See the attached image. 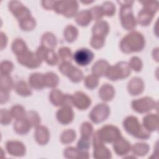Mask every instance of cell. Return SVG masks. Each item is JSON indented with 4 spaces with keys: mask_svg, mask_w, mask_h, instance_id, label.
I'll return each mask as SVG.
<instances>
[{
    "mask_svg": "<svg viewBox=\"0 0 159 159\" xmlns=\"http://www.w3.org/2000/svg\"><path fill=\"white\" fill-rule=\"evenodd\" d=\"M145 46V39L142 34L132 32L124 37L120 42V50L129 53L141 51Z\"/></svg>",
    "mask_w": 159,
    "mask_h": 159,
    "instance_id": "1",
    "label": "cell"
},
{
    "mask_svg": "<svg viewBox=\"0 0 159 159\" xmlns=\"http://www.w3.org/2000/svg\"><path fill=\"white\" fill-rule=\"evenodd\" d=\"M121 137L119 129L112 125H106L98 130L93 135V147L104 143L114 142Z\"/></svg>",
    "mask_w": 159,
    "mask_h": 159,
    "instance_id": "2",
    "label": "cell"
},
{
    "mask_svg": "<svg viewBox=\"0 0 159 159\" xmlns=\"http://www.w3.org/2000/svg\"><path fill=\"white\" fill-rule=\"evenodd\" d=\"M125 130L132 136L139 139H147L150 137V132L140 124L138 119L134 116H129L123 122Z\"/></svg>",
    "mask_w": 159,
    "mask_h": 159,
    "instance_id": "3",
    "label": "cell"
},
{
    "mask_svg": "<svg viewBox=\"0 0 159 159\" xmlns=\"http://www.w3.org/2000/svg\"><path fill=\"white\" fill-rule=\"evenodd\" d=\"M130 74V68L129 65L124 61L117 63L114 66L108 68L106 76L112 81H116L127 78Z\"/></svg>",
    "mask_w": 159,
    "mask_h": 159,
    "instance_id": "4",
    "label": "cell"
},
{
    "mask_svg": "<svg viewBox=\"0 0 159 159\" xmlns=\"http://www.w3.org/2000/svg\"><path fill=\"white\" fill-rule=\"evenodd\" d=\"M130 2L127 4L121 5L120 18L122 27L126 30H133L136 26V20L133 16L132 5Z\"/></svg>",
    "mask_w": 159,
    "mask_h": 159,
    "instance_id": "5",
    "label": "cell"
},
{
    "mask_svg": "<svg viewBox=\"0 0 159 159\" xmlns=\"http://www.w3.org/2000/svg\"><path fill=\"white\" fill-rule=\"evenodd\" d=\"M53 9L58 14H62L67 17L74 16L78 9L76 1H57L54 2Z\"/></svg>",
    "mask_w": 159,
    "mask_h": 159,
    "instance_id": "6",
    "label": "cell"
},
{
    "mask_svg": "<svg viewBox=\"0 0 159 159\" xmlns=\"http://www.w3.org/2000/svg\"><path fill=\"white\" fill-rule=\"evenodd\" d=\"M59 71L66 75L71 81L75 83L80 82L83 78V73L80 70L72 65L69 62H63L59 65Z\"/></svg>",
    "mask_w": 159,
    "mask_h": 159,
    "instance_id": "7",
    "label": "cell"
},
{
    "mask_svg": "<svg viewBox=\"0 0 159 159\" xmlns=\"http://www.w3.org/2000/svg\"><path fill=\"white\" fill-rule=\"evenodd\" d=\"M17 59L19 63L29 68H37L42 63V60L36 53H34L32 52L29 51L28 50L23 53L17 55Z\"/></svg>",
    "mask_w": 159,
    "mask_h": 159,
    "instance_id": "8",
    "label": "cell"
},
{
    "mask_svg": "<svg viewBox=\"0 0 159 159\" xmlns=\"http://www.w3.org/2000/svg\"><path fill=\"white\" fill-rule=\"evenodd\" d=\"M110 109L105 104H98L94 107L89 116L91 120L96 124L105 120L109 116Z\"/></svg>",
    "mask_w": 159,
    "mask_h": 159,
    "instance_id": "9",
    "label": "cell"
},
{
    "mask_svg": "<svg viewBox=\"0 0 159 159\" xmlns=\"http://www.w3.org/2000/svg\"><path fill=\"white\" fill-rule=\"evenodd\" d=\"M155 102L149 97H144L132 102V107L134 111L139 113L147 112L154 108Z\"/></svg>",
    "mask_w": 159,
    "mask_h": 159,
    "instance_id": "10",
    "label": "cell"
},
{
    "mask_svg": "<svg viewBox=\"0 0 159 159\" xmlns=\"http://www.w3.org/2000/svg\"><path fill=\"white\" fill-rule=\"evenodd\" d=\"M94 53L90 50L83 48L77 50L74 55L73 58L75 62L82 66H87L94 58Z\"/></svg>",
    "mask_w": 159,
    "mask_h": 159,
    "instance_id": "11",
    "label": "cell"
},
{
    "mask_svg": "<svg viewBox=\"0 0 159 159\" xmlns=\"http://www.w3.org/2000/svg\"><path fill=\"white\" fill-rule=\"evenodd\" d=\"M35 53L42 61L45 60L48 65H55L58 61V58L53 50L45 48L42 45L37 48Z\"/></svg>",
    "mask_w": 159,
    "mask_h": 159,
    "instance_id": "12",
    "label": "cell"
},
{
    "mask_svg": "<svg viewBox=\"0 0 159 159\" xmlns=\"http://www.w3.org/2000/svg\"><path fill=\"white\" fill-rule=\"evenodd\" d=\"M9 7L14 16L18 19L19 22L30 17V12L29 9L17 1L11 2Z\"/></svg>",
    "mask_w": 159,
    "mask_h": 159,
    "instance_id": "13",
    "label": "cell"
},
{
    "mask_svg": "<svg viewBox=\"0 0 159 159\" xmlns=\"http://www.w3.org/2000/svg\"><path fill=\"white\" fill-rule=\"evenodd\" d=\"M6 148L9 155L14 157H22L25 154V147L19 141L9 140L6 142Z\"/></svg>",
    "mask_w": 159,
    "mask_h": 159,
    "instance_id": "14",
    "label": "cell"
},
{
    "mask_svg": "<svg viewBox=\"0 0 159 159\" xmlns=\"http://www.w3.org/2000/svg\"><path fill=\"white\" fill-rule=\"evenodd\" d=\"M73 105L80 110H85L91 103L90 98L81 91L76 92L73 96Z\"/></svg>",
    "mask_w": 159,
    "mask_h": 159,
    "instance_id": "15",
    "label": "cell"
},
{
    "mask_svg": "<svg viewBox=\"0 0 159 159\" xmlns=\"http://www.w3.org/2000/svg\"><path fill=\"white\" fill-rule=\"evenodd\" d=\"M113 149L118 156H124L130 152L131 145L125 139L120 137L114 142Z\"/></svg>",
    "mask_w": 159,
    "mask_h": 159,
    "instance_id": "16",
    "label": "cell"
},
{
    "mask_svg": "<svg viewBox=\"0 0 159 159\" xmlns=\"http://www.w3.org/2000/svg\"><path fill=\"white\" fill-rule=\"evenodd\" d=\"M74 117V113L70 107H63L57 112V119L63 125L70 123Z\"/></svg>",
    "mask_w": 159,
    "mask_h": 159,
    "instance_id": "17",
    "label": "cell"
},
{
    "mask_svg": "<svg viewBox=\"0 0 159 159\" xmlns=\"http://www.w3.org/2000/svg\"><path fill=\"white\" fill-rule=\"evenodd\" d=\"M143 82L140 78H133L129 83L127 89L129 93L132 95H138L143 90Z\"/></svg>",
    "mask_w": 159,
    "mask_h": 159,
    "instance_id": "18",
    "label": "cell"
},
{
    "mask_svg": "<svg viewBox=\"0 0 159 159\" xmlns=\"http://www.w3.org/2000/svg\"><path fill=\"white\" fill-rule=\"evenodd\" d=\"M109 31V27L107 22L99 20L93 27V35L104 38L107 35Z\"/></svg>",
    "mask_w": 159,
    "mask_h": 159,
    "instance_id": "19",
    "label": "cell"
},
{
    "mask_svg": "<svg viewBox=\"0 0 159 159\" xmlns=\"http://www.w3.org/2000/svg\"><path fill=\"white\" fill-rule=\"evenodd\" d=\"M109 67V65L107 61L104 60H99L97 61L92 67V73L96 76H102L106 75V73Z\"/></svg>",
    "mask_w": 159,
    "mask_h": 159,
    "instance_id": "20",
    "label": "cell"
},
{
    "mask_svg": "<svg viewBox=\"0 0 159 159\" xmlns=\"http://www.w3.org/2000/svg\"><path fill=\"white\" fill-rule=\"evenodd\" d=\"M35 138L40 145H45L49 140V132L44 126L38 127L35 132Z\"/></svg>",
    "mask_w": 159,
    "mask_h": 159,
    "instance_id": "21",
    "label": "cell"
},
{
    "mask_svg": "<svg viewBox=\"0 0 159 159\" xmlns=\"http://www.w3.org/2000/svg\"><path fill=\"white\" fill-rule=\"evenodd\" d=\"M64 157L66 158H88L89 157L88 152H83L77 148L69 147L64 150Z\"/></svg>",
    "mask_w": 159,
    "mask_h": 159,
    "instance_id": "22",
    "label": "cell"
},
{
    "mask_svg": "<svg viewBox=\"0 0 159 159\" xmlns=\"http://www.w3.org/2000/svg\"><path fill=\"white\" fill-rule=\"evenodd\" d=\"M93 157L97 159L111 158L112 155L110 150L103 144L98 145L94 147Z\"/></svg>",
    "mask_w": 159,
    "mask_h": 159,
    "instance_id": "23",
    "label": "cell"
},
{
    "mask_svg": "<svg viewBox=\"0 0 159 159\" xmlns=\"http://www.w3.org/2000/svg\"><path fill=\"white\" fill-rule=\"evenodd\" d=\"M31 127L32 126L25 117L16 120L14 124V130L20 135L27 134L29 131Z\"/></svg>",
    "mask_w": 159,
    "mask_h": 159,
    "instance_id": "24",
    "label": "cell"
},
{
    "mask_svg": "<svg viewBox=\"0 0 159 159\" xmlns=\"http://www.w3.org/2000/svg\"><path fill=\"white\" fill-rule=\"evenodd\" d=\"M30 85L34 89H42L45 86L43 75L39 73L32 74L29 79Z\"/></svg>",
    "mask_w": 159,
    "mask_h": 159,
    "instance_id": "25",
    "label": "cell"
},
{
    "mask_svg": "<svg viewBox=\"0 0 159 159\" xmlns=\"http://www.w3.org/2000/svg\"><path fill=\"white\" fill-rule=\"evenodd\" d=\"M143 127L147 130H155L157 129L158 126V117L153 114H148L143 117Z\"/></svg>",
    "mask_w": 159,
    "mask_h": 159,
    "instance_id": "26",
    "label": "cell"
},
{
    "mask_svg": "<svg viewBox=\"0 0 159 159\" xmlns=\"http://www.w3.org/2000/svg\"><path fill=\"white\" fill-rule=\"evenodd\" d=\"M114 93L115 91L114 88L109 84L102 85L99 91L100 98L105 101H111L114 98Z\"/></svg>",
    "mask_w": 159,
    "mask_h": 159,
    "instance_id": "27",
    "label": "cell"
},
{
    "mask_svg": "<svg viewBox=\"0 0 159 159\" xmlns=\"http://www.w3.org/2000/svg\"><path fill=\"white\" fill-rule=\"evenodd\" d=\"M153 14H155L154 12L144 7L139 13L138 15V20L139 24L143 26L148 25L152 21V19L153 17Z\"/></svg>",
    "mask_w": 159,
    "mask_h": 159,
    "instance_id": "28",
    "label": "cell"
},
{
    "mask_svg": "<svg viewBox=\"0 0 159 159\" xmlns=\"http://www.w3.org/2000/svg\"><path fill=\"white\" fill-rule=\"evenodd\" d=\"M92 19V16L90 11H82L80 12L76 16L75 20L79 25L86 26L90 23Z\"/></svg>",
    "mask_w": 159,
    "mask_h": 159,
    "instance_id": "29",
    "label": "cell"
},
{
    "mask_svg": "<svg viewBox=\"0 0 159 159\" xmlns=\"http://www.w3.org/2000/svg\"><path fill=\"white\" fill-rule=\"evenodd\" d=\"M42 45L45 48L53 50L57 45L56 37L52 33L47 32L42 37Z\"/></svg>",
    "mask_w": 159,
    "mask_h": 159,
    "instance_id": "30",
    "label": "cell"
},
{
    "mask_svg": "<svg viewBox=\"0 0 159 159\" xmlns=\"http://www.w3.org/2000/svg\"><path fill=\"white\" fill-rule=\"evenodd\" d=\"M14 90L17 94L22 96H28L32 94V91L27 84L24 81H17L15 84Z\"/></svg>",
    "mask_w": 159,
    "mask_h": 159,
    "instance_id": "31",
    "label": "cell"
},
{
    "mask_svg": "<svg viewBox=\"0 0 159 159\" xmlns=\"http://www.w3.org/2000/svg\"><path fill=\"white\" fill-rule=\"evenodd\" d=\"M64 96H65V94H63L60 90L55 89H53L50 92L49 98L50 101L54 106H61Z\"/></svg>",
    "mask_w": 159,
    "mask_h": 159,
    "instance_id": "32",
    "label": "cell"
},
{
    "mask_svg": "<svg viewBox=\"0 0 159 159\" xmlns=\"http://www.w3.org/2000/svg\"><path fill=\"white\" fill-rule=\"evenodd\" d=\"M12 50L13 52L17 56L23 53L28 49L26 43L22 40V39H16L12 42Z\"/></svg>",
    "mask_w": 159,
    "mask_h": 159,
    "instance_id": "33",
    "label": "cell"
},
{
    "mask_svg": "<svg viewBox=\"0 0 159 159\" xmlns=\"http://www.w3.org/2000/svg\"><path fill=\"white\" fill-rule=\"evenodd\" d=\"M44 85L48 88H54L58 83V76L52 72H48L43 75Z\"/></svg>",
    "mask_w": 159,
    "mask_h": 159,
    "instance_id": "34",
    "label": "cell"
},
{
    "mask_svg": "<svg viewBox=\"0 0 159 159\" xmlns=\"http://www.w3.org/2000/svg\"><path fill=\"white\" fill-rule=\"evenodd\" d=\"M78 33V30L75 27L69 25L64 30V37L67 42H72L76 40Z\"/></svg>",
    "mask_w": 159,
    "mask_h": 159,
    "instance_id": "35",
    "label": "cell"
},
{
    "mask_svg": "<svg viewBox=\"0 0 159 159\" xmlns=\"http://www.w3.org/2000/svg\"><path fill=\"white\" fill-rule=\"evenodd\" d=\"M149 148L150 147L147 143H137L133 146L132 150L134 155L142 157L147 155L149 151Z\"/></svg>",
    "mask_w": 159,
    "mask_h": 159,
    "instance_id": "36",
    "label": "cell"
},
{
    "mask_svg": "<svg viewBox=\"0 0 159 159\" xmlns=\"http://www.w3.org/2000/svg\"><path fill=\"white\" fill-rule=\"evenodd\" d=\"M13 85L12 78L9 75H1V90L8 92Z\"/></svg>",
    "mask_w": 159,
    "mask_h": 159,
    "instance_id": "37",
    "label": "cell"
},
{
    "mask_svg": "<svg viewBox=\"0 0 159 159\" xmlns=\"http://www.w3.org/2000/svg\"><path fill=\"white\" fill-rule=\"evenodd\" d=\"M76 137V132L73 130L68 129L64 131L60 137V140L63 143L68 144L71 143Z\"/></svg>",
    "mask_w": 159,
    "mask_h": 159,
    "instance_id": "38",
    "label": "cell"
},
{
    "mask_svg": "<svg viewBox=\"0 0 159 159\" xmlns=\"http://www.w3.org/2000/svg\"><path fill=\"white\" fill-rule=\"evenodd\" d=\"M20 28L26 31L32 30L35 27V20L31 16L19 22Z\"/></svg>",
    "mask_w": 159,
    "mask_h": 159,
    "instance_id": "39",
    "label": "cell"
},
{
    "mask_svg": "<svg viewBox=\"0 0 159 159\" xmlns=\"http://www.w3.org/2000/svg\"><path fill=\"white\" fill-rule=\"evenodd\" d=\"M11 114L13 117L17 119H23L25 117V112L24 107L20 105H15L12 107Z\"/></svg>",
    "mask_w": 159,
    "mask_h": 159,
    "instance_id": "40",
    "label": "cell"
},
{
    "mask_svg": "<svg viewBox=\"0 0 159 159\" xmlns=\"http://www.w3.org/2000/svg\"><path fill=\"white\" fill-rule=\"evenodd\" d=\"M25 119L28 120L32 127H36L40 122L38 114L34 111H29L25 115Z\"/></svg>",
    "mask_w": 159,
    "mask_h": 159,
    "instance_id": "41",
    "label": "cell"
},
{
    "mask_svg": "<svg viewBox=\"0 0 159 159\" xmlns=\"http://www.w3.org/2000/svg\"><path fill=\"white\" fill-rule=\"evenodd\" d=\"M58 55L63 62H69L72 59L71 52L68 47H61L59 48Z\"/></svg>",
    "mask_w": 159,
    "mask_h": 159,
    "instance_id": "42",
    "label": "cell"
},
{
    "mask_svg": "<svg viewBox=\"0 0 159 159\" xmlns=\"http://www.w3.org/2000/svg\"><path fill=\"white\" fill-rule=\"evenodd\" d=\"M80 132L82 137L89 139L93 132V126L88 122H83L81 125Z\"/></svg>",
    "mask_w": 159,
    "mask_h": 159,
    "instance_id": "43",
    "label": "cell"
},
{
    "mask_svg": "<svg viewBox=\"0 0 159 159\" xmlns=\"http://www.w3.org/2000/svg\"><path fill=\"white\" fill-rule=\"evenodd\" d=\"M99 83V80L97 76L93 75H88L84 79V84L89 89H93L95 88Z\"/></svg>",
    "mask_w": 159,
    "mask_h": 159,
    "instance_id": "44",
    "label": "cell"
},
{
    "mask_svg": "<svg viewBox=\"0 0 159 159\" xmlns=\"http://www.w3.org/2000/svg\"><path fill=\"white\" fill-rule=\"evenodd\" d=\"M89 147H90L89 139L81 137L80 139L78 140L77 143V148L81 152H88V150L89 149Z\"/></svg>",
    "mask_w": 159,
    "mask_h": 159,
    "instance_id": "45",
    "label": "cell"
},
{
    "mask_svg": "<svg viewBox=\"0 0 159 159\" xmlns=\"http://www.w3.org/2000/svg\"><path fill=\"white\" fill-rule=\"evenodd\" d=\"M101 9L102 10V14L107 16H113V14L115 13V6L111 2H107L103 4Z\"/></svg>",
    "mask_w": 159,
    "mask_h": 159,
    "instance_id": "46",
    "label": "cell"
},
{
    "mask_svg": "<svg viewBox=\"0 0 159 159\" xmlns=\"http://www.w3.org/2000/svg\"><path fill=\"white\" fill-rule=\"evenodd\" d=\"M13 69V64L11 61L6 60L1 63V74L9 75Z\"/></svg>",
    "mask_w": 159,
    "mask_h": 159,
    "instance_id": "47",
    "label": "cell"
},
{
    "mask_svg": "<svg viewBox=\"0 0 159 159\" xmlns=\"http://www.w3.org/2000/svg\"><path fill=\"white\" fill-rule=\"evenodd\" d=\"M129 66L135 71H140L142 67V62L137 57H133L130 61Z\"/></svg>",
    "mask_w": 159,
    "mask_h": 159,
    "instance_id": "48",
    "label": "cell"
},
{
    "mask_svg": "<svg viewBox=\"0 0 159 159\" xmlns=\"http://www.w3.org/2000/svg\"><path fill=\"white\" fill-rule=\"evenodd\" d=\"M11 114L7 110L1 109V123L2 125H7L11 122Z\"/></svg>",
    "mask_w": 159,
    "mask_h": 159,
    "instance_id": "49",
    "label": "cell"
},
{
    "mask_svg": "<svg viewBox=\"0 0 159 159\" xmlns=\"http://www.w3.org/2000/svg\"><path fill=\"white\" fill-rule=\"evenodd\" d=\"M104 42L105 40L104 38L93 36L91 40V45L93 48L96 49H99L103 47Z\"/></svg>",
    "mask_w": 159,
    "mask_h": 159,
    "instance_id": "50",
    "label": "cell"
},
{
    "mask_svg": "<svg viewBox=\"0 0 159 159\" xmlns=\"http://www.w3.org/2000/svg\"><path fill=\"white\" fill-rule=\"evenodd\" d=\"M90 12H91V16H92V19H94L96 20H99L103 16V14H102V10H101V7H99L98 6H96V7H93L91 9Z\"/></svg>",
    "mask_w": 159,
    "mask_h": 159,
    "instance_id": "51",
    "label": "cell"
}]
</instances>
